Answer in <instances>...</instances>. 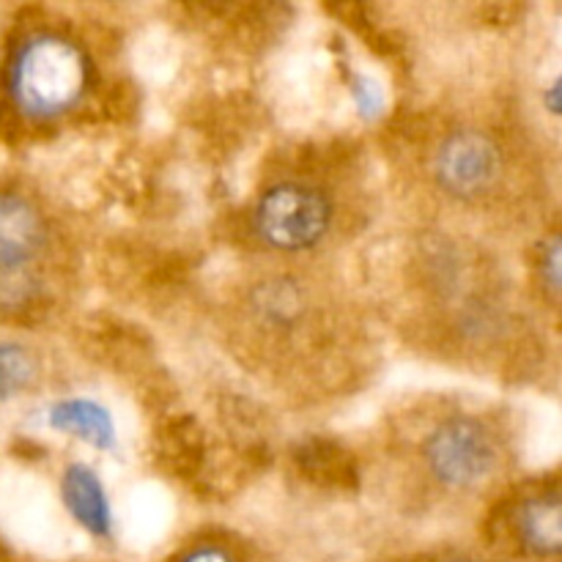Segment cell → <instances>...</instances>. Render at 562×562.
<instances>
[{
	"instance_id": "2",
	"label": "cell",
	"mask_w": 562,
	"mask_h": 562,
	"mask_svg": "<svg viewBox=\"0 0 562 562\" xmlns=\"http://www.w3.org/2000/svg\"><path fill=\"white\" fill-rule=\"evenodd\" d=\"M97 88V60L77 33L49 22L20 27L0 60V113L47 130L82 110Z\"/></svg>"
},
{
	"instance_id": "8",
	"label": "cell",
	"mask_w": 562,
	"mask_h": 562,
	"mask_svg": "<svg viewBox=\"0 0 562 562\" xmlns=\"http://www.w3.org/2000/svg\"><path fill=\"white\" fill-rule=\"evenodd\" d=\"M60 499L71 519L86 532L108 538L113 532V508L97 472L86 464H69L60 475Z\"/></svg>"
},
{
	"instance_id": "9",
	"label": "cell",
	"mask_w": 562,
	"mask_h": 562,
	"mask_svg": "<svg viewBox=\"0 0 562 562\" xmlns=\"http://www.w3.org/2000/svg\"><path fill=\"white\" fill-rule=\"evenodd\" d=\"M47 426L97 450H113L119 437L113 415L93 398L55 401L47 412Z\"/></svg>"
},
{
	"instance_id": "3",
	"label": "cell",
	"mask_w": 562,
	"mask_h": 562,
	"mask_svg": "<svg viewBox=\"0 0 562 562\" xmlns=\"http://www.w3.org/2000/svg\"><path fill=\"white\" fill-rule=\"evenodd\" d=\"M234 327L245 349L267 360L280 355V362L300 360V351H305L307 362L313 351L329 346L338 329L327 289L305 269L285 267V261L241 283L234 302Z\"/></svg>"
},
{
	"instance_id": "1",
	"label": "cell",
	"mask_w": 562,
	"mask_h": 562,
	"mask_svg": "<svg viewBox=\"0 0 562 562\" xmlns=\"http://www.w3.org/2000/svg\"><path fill=\"white\" fill-rule=\"evenodd\" d=\"M404 459L420 494L464 505L499 488L514 464V437L497 412L442 404L412 423Z\"/></svg>"
},
{
	"instance_id": "10",
	"label": "cell",
	"mask_w": 562,
	"mask_h": 562,
	"mask_svg": "<svg viewBox=\"0 0 562 562\" xmlns=\"http://www.w3.org/2000/svg\"><path fill=\"white\" fill-rule=\"evenodd\" d=\"M38 376L42 362L36 351L22 340L0 338V406L31 393Z\"/></svg>"
},
{
	"instance_id": "5",
	"label": "cell",
	"mask_w": 562,
	"mask_h": 562,
	"mask_svg": "<svg viewBox=\"0 0 562 562\" xmlns=\"http://www.w3.org/2000/svg\"><path fill=\"white\" fill-rule=\"evenodd\" d=\"M338 195L324 181L283 173L263 181L247 212V228L261 250L278 261H296L322 250L338 228Z\"/></svg>"
},
{
	"instance_id": "12",
	"label": "cell",
	"mask_w": 562,
	"mask_h": 562,
	"mask_svg": "<svg viewBox=\"0 0 562 562\" xmlns=\"http://www.w3.org/2000/svg\"><path fill=\"white\" fill-rule=\"evenodd\" d=\"M165 562H252L247 549L225 536H201L176 549Z\"/></svg>"
},
{
	"instance_id": "6",
	"label": "cell",
	"mask_w": 562,
	"mask_h": 562,
	"mask_svg": "<svg viewBox=\"0 0 562 562\" xmlns=\"http://www.w3.org/2000/svg\"><path fill=\"white\" fill-rule=\"evenodd\" d=\"M488 536L497 560L560 562L562 497L558 477H538L505 488L494 499Z\"/></svg>"
},
{
	"instance_id": "13",
	"label": "cell",
	"mask_w": 562,
	"mask_h": 562,
	"mask_svg": "<svg viewBox=\"0 0 562 562\" xmlns=\"http://www.w3.org/2000/svg\"><path fill=\"white\" fill-rule=\"evenodd\" d=\"M420 562H503V560H497L494 554L472 552V549H442V552H431Z\"/></svg>"
},
{
	"instance_id": "7",
	"label": "cell",
	"mask_w": 562,
	"mask_h": 562,
	"mask_svg": "<svg viewBox=\"0 0 562 562\" xmlns=\"http://www.w3.org/2000/svg\"><path fill=\"white\" fill-rule=\"evenodd\" d=\"M55 247L47 203L16 184H0V274L44 272Z\"/></svg>"
},
{
	"instance_id": "4",
	"label": "cell",
	"mask_w": 562,
	"mask_h": 562,
	"mask_svg": "<svg viewBox=\"0 0 562 562\" xmlns=\"http://www.w3.org/2000/svg\"><path fill=\"white\" fill-rule=\"evenodd\" d=\"M426 176L439 198L459 209L483 212L508 198L516 151L497 126L459 119L434 132L426 148Z\"/></svg>"
},
{
	"instance_id": "11",
	"label": "cell",
	"mask_w": 562,
	"mask_h": 562,
	"mask_svg": "<svg viewBox=\"0 0 562 562\" xmlns=\"http://www.w3.org/2000/svg\"><path fill=\"white\" fill-rule=\"evenodd\" d=\"M532 285L541 291V300L552 311H558L560 302V234L552 228L549 234H541L536 252H532Z\"/></svg>"
}]
</instances>
